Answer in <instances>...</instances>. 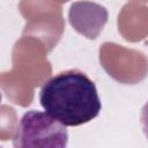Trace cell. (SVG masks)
Listing matches in <instances>:
<instances>
[{"label":"cell","instance_id":"1","mask_svg":"<svg viewBox=\"0 0 148 148\" xmlns=\"http://www.w3.org/2000/svg\"><path fill=\"white\" fill-rule=\"evenodd\" d=\"M39 102L46 113L67 127L91 121L102 109L96 84L79 69L60 72L47 80Z\"/></svg>","mask_w":148,"mask_h":148},{"label":"cell","instance_id":"2","mask_svg":"<svg viewBox=\"0 0 148 148\" xmlns=\"http://www.w3.org/2000/svg\"><path fill=\"white\" fill-rule=\"evenodd\" d=\"M67 126L54 119L46 112L30 110L21 118L13 146L16 148L25 147H60L68 143Z\"/></svg>","mask_w":148,"mask_h":148},{"label":"cell","instance_id":"3","mask_svg":"<svg viewBox=\"0 0 148 148\" xmlns=\"http://www.w3.org/2000/svg\"><path fill=\"white\" fill-rule=\"evenodd\" d=\"M140 121L142 126V131L148 140V102L142 106L141 113H140Z\"/></svg>","mask_w":148,"mask_h":148}]
</instances>
